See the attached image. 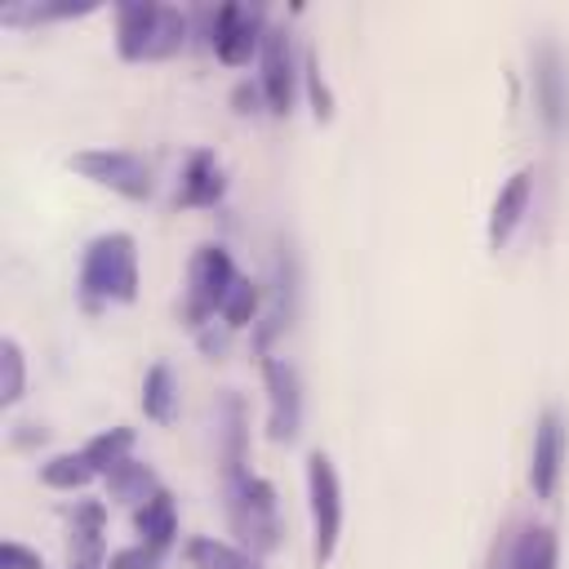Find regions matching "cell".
I'll use <instances>...</instances> for the list:
<instances>
[{"label":"cell","instance_id":"12","mask_svg":"<svg viewBox=\"0 0 569 569\" xmlns=\"http://www.w3.org/2000/svg\"><path fill=\"white\" fill-rule=\"evenodd\" d=\"M227 191V173H222V160L213 151H191L187 164H182V178H178V204L187 209H213Z\"/></svg>","mask_w":569,"mask_h":569},{"label":"cell","instance_id":"8","mask_svg":"<svg viewBox=\"0 0 569 569\" xmlns=\"http://www.w3.org/2000/svg\"><path fill=\"white\" fill-rule=\"evenodd\" d=\"M267 382V431L271 440H293L302 431V382L284 356H262Z\"/></svg>","mask_w":569,"mask_h":569},{"label":"cell","instance_id":"25","mask_svg":"<svg viewBox=\"0 0 569 569\" xmlns=\"http://www.w3.org/2000/svg\"><path fill=\"white\" fill-rule=\"evenodd\" d=\"M302 76H307V93H311V111H316V120H329L333 98H329V89H325V76H320V58H316V53L302 58Z\"/></svg>","mask_w":569,"mask_h":569},{"label":"cell","instance_id":"24","mask_svg":"<svg viewBox=\"0 0 569 569\" xmlns=\"http://www.w3.org/2000/svg\"><path fill=\"white\" fill-rule=\"evenodd\" d=\"M160 547H151V542H133V547H120V551H111V560H107V569H160Z\"/></svg>","mask_w":569,"mask_h":569},{"label":"cell","instance_id":"16","mask_svg":"<svg viewBox=\"0 0 569 569\" xmlns=\"http://www.w3.org/2000/svg\"><path fill=\"white\" fill-rule=\"evenodd\" d=\"M133 529H138L142 542H151V547L164 551V547L178 538V507H173V493H169V489H156L142 507H133Z\"/></svg>","mask_w":569,"mask_h":569},{"label":"cell","instance_id":"23","mask_svg":"<svg viewBox=\"0 0 569 569\" xmlns=\"http://www.w3.org/2000/svg\"><path fill=\"white\" fill-rule=\"evenodd\" d=\"M0 405L9 409L18 396H22V382H27V373H22V347L13 342V338H0Z\"/></svg>","mask_w":569,"mask_h":569},{"label":"cell","instance_id":"7","mask_svg":"<svg viewBox=\"0 0 569 569\" xmlns=\"http://www.w3.org/2000/svg\"><path fill=\"white\" fill-rule=\"evenodd\" d=\"M262 31H267L262 4L227 0V4L209 9V44H213L218 62H227V67L249 62V58L262 49Z\"/></svg>","mask_w":569,"mask_h":569},{"label":"cell","instance_id":"15","mask_svg":"<svg viewBox=\"0 0 569 569\" xmlns=\"http://www.w3.org/2000/svg\"><path fill=\"white\" fill-rule=\"evenodd\" d=\"M556 556H560L556 529H547V525H520V533L511 538V547L502 556V569H556Z\"/></svg>","mask_w":569,"mask_h":569},{"label":"cell","instance_id":"9","mask_svg":"<svg viewBox=\"0 0 569 569\" xmlns=\"http://www.w3.org/2000/svg\"><path fill=\"white\" fill-rule=\"evenodd\" d=\"M258 62H262V102H267V111L289 116L302 71H298V58H293V44H289V31L284 27H267L262 31Z\"/></svg>","mask_w":569,"mask_h":569},{"label":"cell","instance_id":"11","mask_svg":"<svg viewBox=\"0 0 569 569\" xmlns=\"http://www.w3.org/2000/svg\"><path fill=\"white\" fill-rule=\"evenodd\" d=\"M565 449H569V431L565 418L556 409H542L538 427H533V449H529V489L533 498H551L565 471Z\"/></svg>","mask_w":569,"mask_h":569},{"label":"cell","instance_id":"6","mask_svg":"<svg viewBox=\"0 0 569 569\" xmlns=\"http://www.w3.org/2000/svg\"><path fill=\"white\" fill-rule=\"evenodd\" d=\"M71 169L84 173V178L98 182V187L120 191L124 200H147L151 187H156L151 164H147L138 151H120V147H89V151H76V156H71Z\"/></svg>","mask_w":569,"mask_h":569},{"label":"cell","instance_id":"2","mask_svg":"<svg viewBox=\"0 0 569 569\" xmlns=\"http://www.w3.org/2000/svg\"><path fill=\"white\" fill-rule=\"evenodd\" d=\"M187 44V13L156 0H124L116 4V49L129 62L169 58Z\"/></svg>","mask_w":569,"mask_h":569},{"label":"cell","instance_id":"3","mask_svg":"<svg viewBox=\"0 0 569 569\" xmlns=\"http://www.w3.org/2000/svg\"><path fill=\"white\" fill-rule=\"evenodd\" d=\"M227 516H231V529L240 533V542L253 556L258 551H271L280 542L276 489H271V480L253 476L249 467H231L227 471Z\"/></svg>","mask_w":569,"mask_h":569},{"label":"cell","instance_id":"17","mask_svg":"<svg viewBox=\"0 0 569 569\" xmlns=\"http://www.w3.org/2000/svg\"><path fill=\"white\" fill-rule=\"evenodd\" d=\"M102 480H107V493H111V498L133 502V507H142V502L160 489L156 471H151L147 462H138V458H124V462H120V467H111Z\"/></svg>","mask_w":569,"mask_h":569},{"label":"cell","instance_id":"10","mask_svg":"<svg viewBox=\"0 0 569 569\" xmlns=\"http://www.w3.org/2000/svg\"><path fill=\"white\" fill-rule=\"evenodd\" d=\"M533 98H538V116L551 133H565L569 129V67H565V53L556 44H538L533 49Z\"/></svg>","mask_w":569,"mask_h":569},{"label":"cell","instance_id":"1","mask_svg":"<svg viewBox=\"0 0 569 569\" xmlns=\"http://www.w3.org/2000/svg\"><path fill=\"white\" fill-rule=\"evenodd\" d=\"M138 298V244L129 231H102L80 258V302L89 311Z\"/></svg>","mask_w":569,"mask_h":569},{"label":"cell","instance_id":"22","mask_svg":"<svg viewBox=\"0 0 569 569\" xmlns=\"http://www.w3.org/2000/svg\"><path fill=\"white\" fill-rule=\"evenodd\" d=\"M258 302H262L258 280L240 276V280L231 284V293H227V302H222V311H218V316H222V325H227V329H244V325H253Z\"/></svg>","mask_w":569,"mask_h":569},{"label":"cell","instance_id":"19","mask_svg":"<svg viewBox=\"0 0 569 569\" xmlns=\"http://www.w3.org/2000/svg\"><path fill=\"white\" fill-rule=\"evenodd\" d=\"M178 409V378L169 365H151L142 378V413L151 422H169Z\"/></svg>","mask_w":569,"mask_h":569},{"label":"cell","instance_id":"4","mask_svg":"<svg viewBox=\"0 0 569 569\" xmlns=\"http://www.w3.org/2000/svg\"><path fill=\"white\" fill-rule=\"evenodd\" d=\"M307 507H311V556L316 569H325L342 538V485L325 449L307 453Z\"/></svg>","mask_w":569,"mask_h":569},{"label":"cell","instance_id":"14","mask_svg":"<svg viewBox=\"0 0 569 569\" xmlns=\"http://www.w3.org/2000/svg\"><path fill=\"white\" fill-rule=\"evenodd\" d=\"M67 516H71V565L67 569H107V560H102V529H107L102 502L84 498Z\"/></svg>","mask_w":569,"mask_h":569},{"label":"cell","instance_id":"27","mask_svg":"<svg viewBox=\"0 0 569 569\" xmlns=\"http://www.w3.org/2000/svg\"><path fill=\"white\" fill-rule=\"evenodd\" d=\"M258 102H262V98H258V89H249V84H236V111H240V116H253V111H262Z\"/></svg>","mask_w":569,"mask_h":569},{"label":"cell","instance_id":"18","mask_svg":"<svg viewBox=\"0 0 569 569\" xmlns=\"http://www.w3.org/2000/svg\"><path fill=\"white\" fill-rule=\"evenodd\" d=\"M187 560H191V569H262L249 547H231L222 538H191Z\"/></svg>","mask_w":569,"mask_h":569},{"label":"cell","instance_id":"20","mask_svg":"<svg viewBox=\"0 0 569 569\" xmlns=\"http://www.w3.org/2000/svg\"><path fill=\"white\" fill-rule=\"evenodd\" d=\"M129 449H133V427H107V431L89 436L80 453L89 458V467H93L98 476H107L111 467H120V462L129 458Z\"/></svg>","mask_w":569,"mask_h":569},{"label":"cell","instance_id":"21","mask_svg":"<svg viewBox=\"0 0 569 569\" xmlns=\"http://www.w3.org/2000/svg\"><path fill=\"white\" fill-rule=\"evenodd\" d=\"M98 471L89 467V458L76 449V453H53L44 467H40V480L49 485V489H84L89 480H93Z\"/></svg>","mask_w":569,"mask_h":569},{"label":"cell","instance_id":"26","mask_svg":"<svg viewBox=\"0 0 569 569\" xmlns=\"http://www.w3.org/2000/svg\"><path fill=\"white\" fill-rule=\"evenodd\" d=\"M0 569H44V560H40V551L22 547L18 538H4V547H0Z\"/></svg>","mask_w":569,"mask_h":569},{"label":"cell","instance_id":"13","mask_svg":"<svg viewBox=\"0 0 569 569\" xmlns=\"http://www.w3.org/2000/svg\"><path fill=\"white\" fill-rule=\"evenodd\" d=\"M529 196H533V169L525 164V169H516V173L502 182V191L493 196L489 227H485V236H489L493 249H502V244L511 240V231L520 227V218H525V209H529Z\"/></svg>","mask_w":569,"mask_h":569},{"label":"cell","instance_id":"5","mask_svg":"<svg viewBox=\"0 0 569 569\" xmlns=\"http://www.w3.org/2000/svg\"><path fill=\"white\" fill-rule=\"evenodd\" d=\"M240 280L231 253L222 244H200L191 253V267H187V302H182V320L191 329H204V320H213V311H222L231 284Z\"/></svg>","mask_w":569,"mask_h":569}]
</instances>
